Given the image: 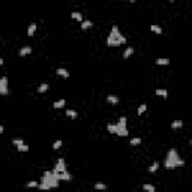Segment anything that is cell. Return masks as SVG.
Here are the masks:
<instances>
[{"instance_id":"6da1fadb","label":"cell","mask_w":192,"mask_h":192,"mask_svg":"<svg viewBox=\"0 0 192 192\" xmlns=\"http://www.w3.org/2000/svg\"><path fill=\"white\" fill-rule=\"evenodd\" d=\"M185 165V159H182L179 156L177 150L173 147L167 152V156H165V161H164V168L167 170H176L179 167H183Z\"/></svg>"},{"instance_id":"7a4b0ae2","label":"cell","mask_w":192,"mask_h":192,"mask_svg":"<svg viewBox=\"0 0 192 192\" xmlns=\"http://www.w3.org/2000/svg\"><path fill=\"white\" fill-rule=\"evenodd\" d=\"M126 36L120 32V29L117 27L116 24L111 27V32H110V35L107 36V41H105V44H107V47H111V48H114V47H120V45H125L126 44Z\"/></svg>"},{"instance_id":"3957f363","label":"cell","mask_w":192,"mask_h":192,"mask_svg":"<svg viewBox=\"0 0 192 192\" xmlns=\"http://www.w3.org/2000/svg\"><path fill=\"white\" fill-rule=\"evenodd\" d=\"M59 183H60V180H57V177L54 176V171L53 170H47V171H44V174H42V177H41V185H39V188L41 189H44V191H48V189H56V188H59Z\"/></svg>"},{"instance_id":"277c9868","label":"cell","mask_w":192,"mask_h":192,"mask_svg":"<svg viewBox=\"0 0 192 192\" xmlns=\"http://www.w3.org/2000/svg\"><path fill=\"white\" fill-rule=\"evenodd\" d=\"M53 171H54V173H65V171H68V168H66V161L63 159V158H59L57 162H56V165H54V168H53Z\"/></svg>"},{"instance_id":"5b68a950","label":"cell","mask_w":192,"mask_h":192,"mask_svg":"<svg viewBox=\"0 0 192 192\" xmlns=\"http://www.w3.org/2000/svg\"><path fill=\"white\" fill-rule=\"evenodd\" d=\"M54 176L57 177V180H63V182H71L72 180V174L69 171H65V173H54Z\"/></svg>"},{"instance_id":"8992f818","label":"cell","mask_w":192,"mask_h":192,"mask_svg":"<svg viewBox=\"0 0 192 192\" xmlns=\"http://www.w3.org/2000/svg\"><path fill=\"white\" fill-rule=\"evenodd\" d=\"M0 93L2 95H8L9 89H8V77H2L0 78Z\"/></svg>"},{"instance_id":"52a82bcc","label":"cell","mask_w":192,"mask_h":192,"mask_svg":"<svg viewBox=\"0 0 192 192\" xmlns=\"http://www.w3.org/2000/svg\"><path fill=\"white\" fill-rule=\"evenodd\" d=\"M56 74L59 75V77H62V78H69V77H71V74H69V71L66 69V68H57L56 69Z\"/></svg>"},{"instance_id":"ba28073f","label":"cell","mask_w":192,"mask_h":192,"mask_svg":"<svg viewBox=\"0 0 192 192\" xmlns=\"http://www.w3.org/2000/svg\"><path fill=\"white\" fill-rule=\"evenodd\" d=\"M105 101L108 102V104H111V105H117L119 102H120V98L116 96V95H108V96L105 98Z\"/></svg>"},{"instance_id":"9c48e42d","label":"cell","mask_w":192,"mask_h":192,"mask_svg":"<svg viewBox=\"0 0 192 192\" xmlns=\"http://www.w3.org/2000/svg\"><path fill=\"white\" fill-rule=\"evenodd\" d=\"M32 51H33V48L32 47H29V45H26V47H23V48H20V57H24V56H29V54H32Z\"/></svg>"},{"instance_id":"30bf717a","label":"cell","mask_w":192,"mask_h":192,"mask_svg":"<svg viewBox=\"0 0 192 192\" xmlns=\"http://www.w3.org/2000/svg\"><path fill=\"white\" fill-rule=\"evenodd\" d=\"M116 125H117V131H119V129H126V125H128V119H126L125 116H122V117L119 119V122H117ZM116 134H117V132H116Z\"/></svg>"},{"instance_id":"8fae6325","label":"cell","mask_w":192,"mask_h":192,"mask_svg":"<svg viewBox=\"0 0 192 192\" xmlns=\"http://www.w3.org/2000/svg\"><path fill=\"white\" fill-rule=\"evenodd\" d=\"M65 114H66V117H69V119H72V120L78 117V113H77V110H74V108H66Z\"/></svg>"},{"instance_id":"7c38bea8","label":"cell","mask_w":192,"mask_h":192,"mask_svg":"<svg viewBox=\"0 0 192 192\" xmlns=\"http://www.w3.org/2000/svg\"><path fill=\"white\" fill-rule=\"evenodd\" d=\"M93 21H90V20H84L81 24H80V27H81V30H89V29H92L93 27Z\"/></svg>"},{"instance_id":"4fadbf2b","label":"cell","mask_w":192,"mask_h":192,"mask_svg":"<svg viewBox=\"0 0 192 192\" xmlns=\"http://www.w3.org/2000/svg\"><path fill=\"white\" fill-rule=\"evenodd\" d=\"M36 30H38V24H36V23H30L29 27H27V35H29V36H35Z\"/></svg>"},{"instance_id":"5bb4252c","label":"cell","mask_w":192,"mask_h":192,"mask_svg":"<svg viewBox=\"0 0 192 192\" xmlns=\"http://www.w3.org/2000/svg\"><path fill=\"white\" fill-rule=\"evenodd\" d=\"M155 63H156L158 66H168V65H170V59H167V57H161V59H156Z\"/></svg>"},{"instance_id":"9a60e30c","label":"cell","mask_w":192,"mask_h":192,"mask_svg":"<svg viewBox=\"0 0 192 192\" xmlns=\"http://www.w3.org/2000/svg\"><path fill=\"white\" fill-rule=\"evenodd\" d=\"M155 95H156V96H161V98H164V99H167V98H168V90H167V89H156Z\"/></svg>"},{"instance_id":"2e32d148","label":"cell","mask_w":192,"mask_h":192,"mask_svg":"<svg viewBox=\"0 0 192 192\" xmlns=\"http://www.w3.org/2000/svg\"><path fill=\"white\" fill-rule=\"evenodd\" d=\"M134 53H135V50H134L132 47H126L125 51H123V59H125V60H126V59H129Z\"/></svg>"},{"instance_id":"e0dca14e","label":"cell","mask_w":192,"mask_h":192,"mask_svg":"<svg viewBox=\"0 0 192 192\" xmlns=\"http://www.w3.org/2000/svg\"><path fill=\"white\" fill-rule=\"evenodd\" d=\"M65 105H66V101H65V99H59V101L53 102V108H54V110H60V108H63Z\"/></svg>"},{"instance_id":"ac0fdd59","label":"cell","mask_w":192,"mask_h":192,"mask_svg":"<svg viewBox=\"0 0 192 192\" xmlns=\"http://www.w3.org/2000/svg\"><path fill=\"white\" fill-rule=\"evenodd\" d=\"M71 18L72 20H77V21H80V23H83L84 21V18H83V14H81V12H71Z\"/></svg>"},{"instance_id":"d6986e66","label":"cell","mask_w":192,"mask_h":192,"mask_svg":"<svg viewBox=\"0 0 192 192\" xmlns=\"http://www.w3.org/2000/svg\"><path fill=\"white\" fill-rule=\"evenodd\" d=\"M150 32L152 33H156V35H161L162 33V27L159 24H150Z\"/></svg>"},{"instance_id":"ffe728a7","label":"cell","mask_w":192,"mask_h":192,"mask_svg":"<svg viewBox=\"0 0 192 192\" xmlns=\"http://www.w3.org/2000/svg\"><path fill=\"white\" fill-rule=\"evenodd\" d=\"M180 128H183V122L182 120H173L171 122V129H180Z\"/></svg>"},{"instance_id":"44dd1931","label":"cell","mask_w":192,"mask_h":192,"mask_svg":"<svg viewBox=\"0 0 192 192\" xmlns=\"http://www.w3.org/2000/svg\"><path fill=\"white\" fill-rule=\"evenodd\" d=\"M48 89H50V84L42 83V84H39V87H38V93H45V92H48Z\"/></svg>"},{"instance_id":"7402d4cb","label":"cell","mask_w":192,"mask_h":192,"mask_svg":"<svg viewBox=\"0 0 192 192\" xmlns=\"http://www.w3.org/2000/svg\"><path fill=\"white\" fill-rule=\"evenodd\" d=\"M93 188H95L96 191H107V189H108V186H107L105 183H102V182H96V183L93 185Z\"/></svg>"},{"instance_id":"603a6c76","label":"cell","mask_w":192,"mask_h":192,"mask_svg":"<svg viewBox=\"0 0 192 192\" xmlns=\"http://www.w3.org/2000/svg\"><path fill=\"white\" fill-rule=\"evenodd\" d=\"M107 131H108V134H116L117 132V125L116 123H108L107 125Z\"/></svg>"},{"instance_id":"cb8c5ba5","label":"cell","mask_w":192,"mask_h":192,"mask_svg":"<svg viewBox=\"0 0 192 192\" xmlns=\"http://www.w3.org/2000/svg\"><path fill=\"white\" fill-rule=\"evenodd\" d=\"M158 170H159V162H158V161H155V162H153V164L150 165V167L147 168V171H149V173H156Z\"/></svg>"},{"instance_id":"d4e9b609","label":"cell","mask_w":192,"mask_h":192,"mask_svg":"<svg viewBox=\"0 0 192 192\" xmlns=\"http://www.w3.org/2000/svg\"><path fill=\"white\" fill-rule=\"evenodd\" d=\"M143 191H146V192H156V188L153 186L152 183H144L143 185Z\"/></svg>"},{"instance_id":"484cf974","label":"cell","mask_w":192,"mask_h":192,"mask_svg":"<svg viewBox=\"0 0 192 192\" xmlns=\"http://www.w3.org/2000/svg\"><path fill=\"white\" fill-rule=\"evenodd\" d=\"M141 143H143V140L140 138V137L131 138V141H129V144H131V146H134V147H135V146H140V144H141Z\"/></svg>"},{"instance_id":"4316f807","label":"cell","mask_w":192,"mask_h":192,"mask_svg":"<svg viewBox=\"0 0 192 192\" xmlns=\"http://www.w3.org/2000/svg\"><path fill=\"white\" fill-rule=\"evenodd\" d=\"M146 111H147V104H141L138 107V110H137V114H138V116H143Z\"/></svg>"},{"instance_id":"83f0119b","label":"cell","mask_w":192,"mask_h":192,"mask_svg":"<svg viewBox=\"0 0 192 192\" xmlns=\"http://www.w3.org/2000/svg\"><path fill=\"white\" fill-rule=\"evenodd\" d=\"M39 185H41V182H38V180H30V182L26 183L27 188H39Z\"/></svg>"},{"instance_id":"f1b7e54d","label":"cell","mask_w":192,"mask_h":192,"mask_svg":"<svg viewBox=\"0 0 192 192\" xmlns=\"http://www.w3.org/2000/svg\"><path fill=\"white\" fill-rule=\"evenodd\" d=\"M12 144H14L15 147H20L21 144H24V140H21V138H14V140H12Z\"/></svg>"},{"instance_id":"f546056e","label":"cell","mask_w":192,"mask_h":192,"mask_svg":"<svg viewBox=\"0 0 192 192\" xmlns=\"http://www.w3.org/2000/svg\"><path fill=\"white\" fill-rule=\"evenodd\" d=\"M62 146H63V141H62V140H56V141L53 143V149H54V150H59Z\"/></svg>"},{"instance_id":"4dcf8cb0","label":"cell","mask_w":192,"mask_h":192,"mask_svg":"<svg viewBox=\"0 0 192 192\" xmlns=\"http://www.w3.org/2000/svg\"><path fill=\"white\" fill-rule=\"evenodd\" d=\"M116 135H119V137H128V135H129V132H128V128H126V129H119Z\"/></svg>"},{"instance_id":"1f68e13d","label":"cell","mask_w":192,"mask_h":192,"mask_svg":"<svg viewBox=\"0 0 192 192\" xmlns=\"http://www.w3.org/2000/svg\"><path fill=\"white\" fill-rule=\"evenodd\" d=\"M17 149H18V152H21V153H23V152H29V149H30V147H29V144H26V143H24V144H21V146H20V147H17Z\"/></svg>"},{"instance_id":"d6a6232c","label":"cell","mask_w":192,"mask_h":192,"mask_svg":"<svg viewBox=\"0 0 192 192\" xmlns=\"http://www.w3.org/2000/svg\"><path fill=\"white\" fill-rule=\"evenodd\" d=\"M125 2H131V3H135L137 0H125Z\"/></svg>"},{"instance_id":"836d02e7","label":"cell","mask_w":192,"mask_h":192,"mask_svg":"<svg viewBox=\"0 0 192 192\" xmlns=\"http://www.w3.org/2000/svg\"><path fill=\"white\" fill-rule=\"evenodd\" d=\"M168 2H170V3H174V2H176V0H168Z\"/></svg>"},{"instance_id":"e575fe53","label":"cell","mask_w":192,"mask_h":192,"mask_svg":"<svg viewBox=\"0 0 192 192\" xmlns=\"http://www.w3.org/2000/svg\"><path fill=\"white\" fill-rule=\"evenodd\" d=\"M189 144H191V146H192V138H191V140H189Z\"/></svg>"}]
</instances>
